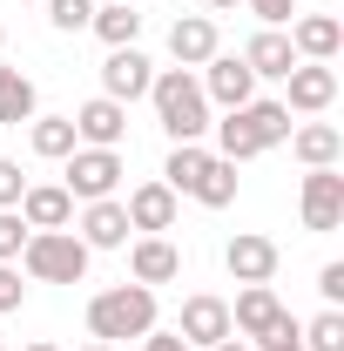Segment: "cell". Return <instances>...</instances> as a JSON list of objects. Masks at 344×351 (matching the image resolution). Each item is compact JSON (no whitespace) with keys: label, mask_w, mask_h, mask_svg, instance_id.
I'll use <instances>...</instances> for the list:
<instances>
[{"label":"cell","mask_w":344,"mask_h":351,"mask_svg":"<svg viewBox=\"0 0 344 351\" xmlns=\"http://www.w3.org/2000/svg\"><path fill=\"white\" fill-rule=\"evenodd\" d=\"M82 351H115V345H82Z\"/></svg>","instance_id":"38"},{"label":"cell","mask_w":344,"mask_h":351,"mask_svg":"<svg viewBox=\"0 0 344 351\" xmlns=\"http://www.w3.org/2000/svg\"><path fill=\"white\" fill-rule=\"evenodd\" d=\"M142 351H189L175 331H142Z\"/></svg>","instance_id":"34"},{"label":"cell","mask_w":344,"mask_h":351,"mask_svg":"<svg viewBox=\"0 0 344 351\" xmlns=\"http://www.w3.org/2000/svg\"><path fill=\"white\" fill-rule=\"evenodd\" d=\"M21 189H27L21 162H7V156H0V210H14V203H21Z\"/></svg>","instance_id":"30"},{"label":"cell","mask_w":344,"mask_h":351,"mask_svg":"<svg viewBox=\"0 0 344 351\" xmlns=\"http://www.w3.org/2000/svg\"><path fill=\"white\" fill-rule=\"evenodd\" d=\"M257 351H304V345H297V317H284V324H277V331H270Z\"/></svg>","instance_id":"33"},{"label":"cell","mask_w":344,"mask_h":351,"mask_svg":"<svg viewBox=\"0 0 344 351\" xmlns=\"http://www.w3.org/2000/svg\"><path fill=\"white\" fill-rule=\"evenodd\" d=\"M88 250L75 230H27V250H21V270L34 284H82L88 277Z\"/></svg>","instance_id":"5"},{"label":"cell","mask_w":344,"mask_h":351,"mask_svg":"<svg viewBox=\"0 0 344 351\" xmlns=\"http://www.w3.org/2000/svg\"><path fill=\"white\" fill-rule=\"evenodd\" d=\"M0 54H7V34H0Z\"/></svg>","instance_id":"39"},{"label":"cell","mask_w":344,"mask_h":351,"mask_svg":"<svg viewBox=\"0 0 344 351\" xmlns=\"http://www.w3.org/2000/svg\"><path fill=\"white\" fill-rule=\"evenodd\" d=\"M175 338L189 351H210L230 338V304L210 298V291H196V298H182V317H175Z\"/></svg>","instance_id":"11"},{"label":"cell","mask_w":344,"mask_h":351,"mask_svg":"<svg viewBox=\"0 0 344 351\" xmlns=\"http://www.w3.org/2000/svg\"><path fill=\"white\" fill-rule=\"evenodd\" d=\"M21 298H27V284H21V263H0V317H7V311H21Z\"/></svg>","instance_id":"29"},{"label":"cell","mask_w":344,"mask_h":351,"mask_svg":"<svg viewBox=\"0 0 344 351\" xmlns=\"http://www.w3.org/2000/svg\"><path fill=\"white\" fill-rule=\"evenodd\" d=\"M95 34L108 47H135V34H142V14H135L129 0H108V7H95V21H88Z\"/></svg>","instance_id":"25"},{"label":"cell","mask_w":344,"mask_h":351,"mask_svg":"<svg viewBox=\"0 0 344 351\" xmlns=\"http://www.w3.org/2000/svg\"><path fill=\"white\" fill-rule=\"evenodd\" d=\"M216 129V156L223 162H250V156H263V149H277V142H291V108L284 101H243V108H230L223 122H210Z\"/></svg>","instance_id":"2"},{"label":"cell","mask_w":344,"mask_h":351,"mask_svg":"<svg viewBox=\"0 0 344 351\" xmlns=\"http://www.w3.org/2000/svg\"><path fill=\"white\" fill-rule=\"evenodd\" d=\"M142 331H156V291L149 284H115V291H95L88 298V338L95 345L142 338Z\"/></svg>","instance_id":"4"},{"label":"cell","mask_w":344,"mask_h":351,"mask_svg":"<svg viewBox=\"0 0 344 351\" xmlns=\"http://www.w3.org/2000/svg\"><path fill=\"white\" fill-rule=\"evenodd\" d=\"M149 82H156V61L142 54V47H108V61H101V95L108 101H142L149 95Z\"/></svg>","instance_id":"8"},{"label":"cell","mask_w":344,"mask_h":351,"mask_svg":"<svg viewBox=\"0 0 344 351\" xmlns=\"http://www.w3.org/2000/svg\"><path fill=\"white\" fill-rule=\"evenodd\" d=\"M34 115H41L34 82H27L21 68H7V61H0V122H7V129H21V122H34Z\"/></svg>","instance_id":"23"},{"label":"cell","mask_w":344,"mask_h":351,"mask_svg":"<svg viewBox=\"0 0 344 351\" xmlns=\"http://www.w3.org/2000/svg\"><path fill=\"white\" fill-rule=\"evenodd\" d=\"M291 156H297L304 169H338L344 135L331 129V122H304V129H291Z\"/></svg>","instance_id":"22"},{"label":"cell","mask_w":344,"mask_h":351,"mask_svg":"<svg viewBox=\"0 0 344 351\" xmlns=\"http://www.w3.org/2000/svg\"><path fill=\"white\" fill-rule=\"evenodd\" d=\"M162 182H169L175 196H196L203 210H230L236 203V162H223L203 142H175L169 162H162Z\"/></svg>","instance_id":"1"},{"label":"cell","mask_w":344,"mask_h":351,"mask_svg":"<svg viewBox=\"0 0 344 351\" xmlns=\"http://www.w3.org/2000/svg\"><path fill=\"white\" fill-rule=\"evenodd\" d=\"M317 298H324L331 311L344 304V263H324V270H317Z\"/></svg>","instance_id":"31"},{"label":"cell","mask_w":344,"mask_h":351,"mask_svg":"<svg viewBox=\"0 0 344 351\" xmlns=\"http://www.w3.org/2000/svg\"><path fill=\"white\" fill-rule=\"evenodd\" d=\"M27 142H34V156H41V162H68V156L82 149L68 115H34V122H27Z\"/></svg>","instance_id":"24"},{"label":"cell","mask_w":344,"mask_h":351,"mask_svg":"<svg viewBox=\"0 0 344 351\" xmlns=\"http://www.w3.org/2000/svg\"><path fill=\"white\" fill-rule=\"evenodd\" d=\"M14 210H21L27 230H68V223H75V196H68L61 182H27Z\"/></svg>","instance_id":"17"},{"label":"cell","mask_w":344,"mask_h":351,"mask_svg":"<svg viewBox=\"0 0 344 351\" xmlns=\"http://www.w3.org/2000/svg\"><path fill=\"white\" fill-rule=\"evenodd\" d=\"M297 217H304V230H317V237H331V230L344 223V176L338 169H304Z\"/></svg>","instance_id":"7"},{"label":"cell","mask_w":344,"mask_h":351,"mask_svg":"<svg viewBox=\"0 0 344 351\" xmlns=\"http://www.w3.org/2000/svg\"><path fill=\"white\" fill-rule=\"evenodd\" d=\"M243 68H250L257 82H284V75L297 68V47H291V34H284V27H257V34L243 41Z\"/></svg>","instance_id":"16"},{"label":"cell","mask_w":344,"mask_h":351,"mask_svg":"<svg viewBox=\"0 0 344 351\" xmlns=\"http://www.w3.org/2000/svg\"><path fill=\"white\" fill-rule=\"evenodd\" d=\"M210 54H223V34H216V14H182V21L169 27V61L196 75V68H203Z\"/></svg>","instance_id":"14"},{"label":"cell","mask_w":344,"mask_h":351,"mask_svg":"<svg viewBox=\"0 0 344 351\" xmlns=\"http://www.w3.org/2000/svg\"><path fill=\"white\" fill-rule=\"evenodd\" d=\"M41 7H47V21L61 34H82L88 21H95V0H41Z\"/></svg>","instance_id":"27"},{"label":"cell","mask_w":344,"mask_h":351,"mask_svg":"<svg viewBox=\"0 0 344 351\" xmlns=\"http://www.w3.org/2000/svg\"><path fill=\"white\" fill-rule=\"evenodd\" d=\"M210 351H257V345H243V338L230 331V338H223V345H210Z\"/></svg>","instance_id":"35"},{"label":"cell","mask_w":344,"mask_h":351,"mask_svg":"<svg viewBox=\"0 0 344 351\" xmlns=\"http://www.w3.org/2000/svg\"><path fill=\"white\" fill-rule=\"evenodd\" d=\"M297 345H304V351H344V311L324 304L310 324H297Z\"/></svg>","instance_id":"26"},{"label":"cell","mask_w":344,"mask_h":351,"mask_svg":"<svg viewBox=\"0 0 344 351\" xmlns=\"http://www.w3.org/2000/svg\"><path fill=\"white\" fill-rule=\"evenodd\" d=\"M324 7H338V0H324Z\"/></svg>","instance_id":"40"},{"label":"cell","mask_w":344,"mask_h":351,"mask_svg":"<svg viewBox=\"0 0 344 351\" xmlns=\"http://www.w3.org/2000/svg\"><path fill=\"white\" fill-rule=\"evenodd\" d=\"M203 95H210V108H243V101H257V75L243 68V54H210L203 61Z\"/></svg>","instance_id":"9"},{"label":"cell","mask_w":344,"mask_h":351,"mask_svg":"<svg viewBox=\"0 0 344 351\" xmlns=\"http://www.w3.org/2000/svg\"><path fill=\"white\" fill-rule=\"evenodd\" d=\"M291 47H297V61H338L344 21H338V14H304L297 27H291Z\"/></svg>","instance_id":"21"},{"label":"cell","mask_w":344,"mask_h":351,"mask_svg":"<svg viewBox=\"0 0 344 351\" xmlns=\"http://www.w3.org/2000/svg\"><path fill=\"white\" fill-rule=\"evenodd\" d=\"M75 237H82L88 250H122V243H129V210H122L115 196H101V203L82 210V230H75Z\"/></svg>","instance_id":"20"},{"label":"cell","mask_w":344,"mask_h":351,"mask_svg":"<svg viewBox=\"0 0 344 351\" xmlns=\"http://www.w3.org/2000/svg\"><path fill=\"white\" fill-rule=\"evenodd\" d=\"M284 82H291V95H284L291 115H324V108L338 101V68H331V61H297Z\"/></svg>","instance_id":"12"},{"label":"cell","mask_w":344,"mask_h":351,"mask_svg":"<svg viewBox=\"0 0 344 351\" xmlns=\"http://www.w3.org/2000/svg\"><path fill=\"white\" fill-rule=\"evenodd\" d=\"M122 176H129V169H122V149H75L61 189H68L75 203H101V196H115Z\"/></svg>","instance_id":"6"},{"label":"cell","mask_w":344,"mask_h":351,"mask_svg":"<svg viewBox=\"0 0 344 351\" xmlns=\"http://www.w3.org/2000/svg\"><path fill=\"white\" fill-rule=\"evenodd\" d=\"M129 277L149 284V291H156V284H175V277H182V250H175L169 237H135L129 243Z\"/></svg>","instance_id":"19"},{"label":"cell","mask_w":344,"mask_h":351,"mask_svg":"<svg viewBox=\"0 0 344 351\" xmlns=\"http://www.w3.org/2000/svg\"><path fill=\"white\" fill-rule=\"evenodd\" d=\"M250 14H257L263 27H284V21L297 14V0H250Z\"/></svg>","instance_id":"32"},{"label":"cell","mask_w":344,"mask_h":351,"mask_svg":"<svg viewBox=\"0 0 344 351\" xmlns=\"http://www.w3.org/2000/svg\"><path fill=\"white\" fill-rule=\"evenodd\" d=\"M21 351H61V345H47V338H34V345H21Z\"/></svg>","instance_id":"36"},{"label":"cell","mask_w":344,"mask_h":351,"mask_svg":"<svg viewBox=\"0 0 344 351\" xmlns=\"http://www.w3.org/2000/svg\"><path fill=\"white\" fill-rule=\"evenodd\" d=\"M149 101H156V122L169 129V142H203L210 135V95L189 68H156Z\"/></svg>","instance_id":"3"},{"label":"cell","mask_w":344,"mask_h":351,"mask_svg":"<svg viewBox=\"0 0 344 351\" xmlns=\"http://www.w3.org/2000/svg\"><path fill=\"white\" fill-rule=\"evenodd\" d=\"M223 263H230V277H236V284H270V277H277V263H284V250H277L270 237H257V230H243V237H230Z\"/></svg>","instance_id":"15"},{"label":"cell","mask_w":344,"mask_h":351,"mask_svg":"<svg viewBox=\"0 0 344 351\" xmlns=\"http://www.w3.org/2000/svg\"><path fill=\"white\" fill-rule=\"evenodd\" d=\"M122 210H129V230L162 237V230H175V189H169V182H135Z\"/></svg>","instance_id":"18"},{"label":"cell","mask_w":344,"mask_h":351,"mask_svg":"<svg viewBox=\"0 0 344 351\" xmlns=\"http://www.w3.org/2000/svg\"><path fill=\"white\" fill-rule=\"evenodd\" d=\"M21 250H27V223L21 210H0V263H21Z\"/></svg>","instance_id":"28"},{"label":"cell","mask_w":344,"mask_h":351,"mask_svg":"<svg viewBox=\"0 0 344 351\" xmlns=\"http://www.w3.org/2000/svg\"><path fill=\"white\" fill-rule=\"evenodd\" d=\"M68 122H75V142H82V149H122V135H129V108L108 101V95H95V101H82Z\"/></svg>","instance_id":"13"},{"label":"cell","mask_w":344,"mask_h":351,"mask_svg":"<svg viewBox=\"0 0 344 351\" xmlns=\"http://www.w3.org/2000/svg\"><path fill=\"white\" fill-rule=\"evenodd\" d=\"M129 7H142V0H129Z\"/></svg>","instance_id":"41"},{"label":"cell","mask_w":344,"mask_h":351,"mask_svg":"<svg viewBox=\"0 0 344 351\" xmlns=\"http://www.w3.org/2000/svg\"><path fill=\"white\" fill-rule=\"evenodd\" d=\"M0 351H7V338H0Z\"/></svg>","instance_id":"42"},{"label":"cell","mask_w":344,"mask_h":351,"mask_svg":"<svg viewBox=\"0 0 344 351\" xmlns=\"http://www.w3.org/2000/svg\"><path fill=\"white\" fill-rule=\"evenodd\" d=\"M284 317H291V311L277 304V291H270V284H243V291H236V304H230V331H243V345H263Z\"/></svg>","instance_id":"10"},{"label":"cell","mask_w":344,"mask_h":351,"mask_svg":"<svg viewBox=\"0 0 344 351\" xmlns=\"http://www.w3.org/2000/svg\"><path fill=\"white\" fill-rule=\"evenodd\" d=\"M203 7H210V14H223V7H236V0H203Z\"/></svg>","instance_id":"37"}]
</instances>
